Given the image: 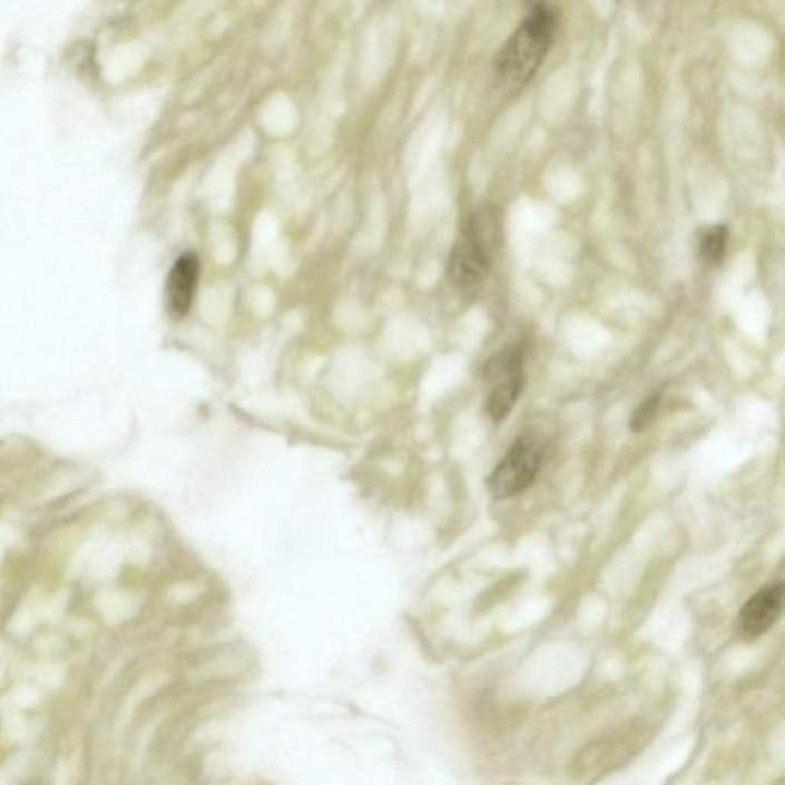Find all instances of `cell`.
I'll use <instances>...</instances> for the list:
<instances>
[{
	"label": "cell",
	"mask_w": 785,
	"mask_h": 785,
	"mask_svg": "<svg viewBox=\"0 0 785 785\" xmlns=\"http://www.w3.org/2000/svg\"><path fill=\"white\" fill-rule=\"evenodd\" d=\"M557 28L559 11L556 7L537 3L528 11L495 56L494 71L500 88L514 94L530 84L551 50Z\"/></svg>",
	"instance_id": "6da1fadb"
},
{
	"label": "cell",
	"mask_w": 785,
	"mask_h": 785,
	"mask_svg": "<svg viewBox=\"0 0 785 785\" xmlns=\"http://www.w3.org/2000/svg\"><path fill=\"white\" fill-rule=\"evenodd\" d=\"M198 278H200V259L193 252L181 255L170 268L166 281V301L174 318H183L193 307Z\"/></svg>",
	"instance_id": "8992f818"
},
{
	"label": "cell",
	"mask_w": 785,
	"mask_h": 785,
	"mask_svg": "<svg viewBox=\"0 0 785 785\" xmlns=\"http://www.w3.org/2000/svg\"><path fill=\"white\" fill-rule=\"evenodd\" d=\"M479 215L468 219L450 255L449 275L459 288H474L485 281L491 268V244Z\"/></svg>",
	"instance_id": "277c9868"
},
{
	"label": "cell",
	"mask_w": 785,
	"mask_h": 785,
	"mask_svg": "<svg viewBox=\"0 0 785 785\" xmlns=\"http://www.w3.org/2000/svg\"><path fill=\"white\" fill-rule=\"evenodd\" d=\"M784 606L783 581H775L756 592L743 606L738 617V634L744 641H755L779 620Z\"/></svg>",
	"instance_id": "5b68a950"
},
{
	"label": "cell",
	"mask_w": 785,
	"mask_h": 785,
	"mask_svg": "<svg viewBox=\"0 0 785 785\" xmlns=\"http://www.w3.org/2000/svg\"><path fill=\"white\" fill-rule=\"evenodd\" d=\"M729 229L724 225L707 226L699 230L698 251L707 266H718L726 255Z\"/></svg>",
	"instance_id": "52a82bcc"
},
{
	"label": "cell",
	"mask_w": 785,
	"mask_h": 785,
	"mask_svg": "<svg viewBox=\"0 0 785 785\" xmlns=\"http://www.w3.org/2000/svg\"><path fill=\"white\" fill-rule=\"evenodd\" d=\"M483 377L491 386V393L487 400V413L495 424H499L518 404L527 384L522 345H507L506 349L499 350L488 360L483 369Z\"/></svg>",
	"instance_id": "7a4b0ae2"
},
{
	"label": "cell",
	"mask_w": 785,
	"mask_h": 785,
	"mask_svg": "<svg viewBox=\"0 0 785 785\" xmlns=\"http://www.w3.org/2000/svg\"><path fill=\"white\" fill-rule=\"evenodd\" d=\"M543 449L528 434L516 439L502 461L488 478V490L494 499H510L522 494L534 482L542 465Z\"/></svg>",
	"instance_id": "3957f363"
},
{
	"label": "cell",
	"mask_w": 785,
	"mask_h": 785,
	"mask_svg": "<svg viewBox=\"0 0 785 785\" xmlns=\"http://www.w3.org/2000/svg\"><path fill=\"white\" fill-rule=\"evenodd\" d=\"M661 401L663 394L658 392L650 394L645 402H641V405L638 406L632 414V419H630L629 425L634 433H642V431L649 430L654 425L655 419L660 413Z\"/></svg>",
	"instance_id": "ba28073f"
}]
</instances>
